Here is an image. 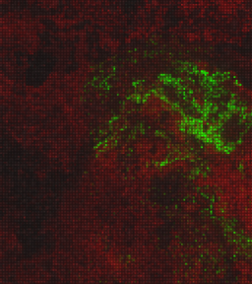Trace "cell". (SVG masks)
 Wrapping results in <instances>:
<instances>
[{
	"label": "cell",
	"instance_id": "6da1fadb",
	"mask_svg": "<svg viewBox=\"0 0 252 284\" xmlns=\"http://www.w3.org/2000/svg\"><path fill=\"white\" fill-rule=\"evenodd\" d=\"M196 67L200 71H206L209 68V64L206 61H198L196 62Z\"/></svg>",
	"mask_w": 252,
	"mask_h": 284
}]
</instances>
